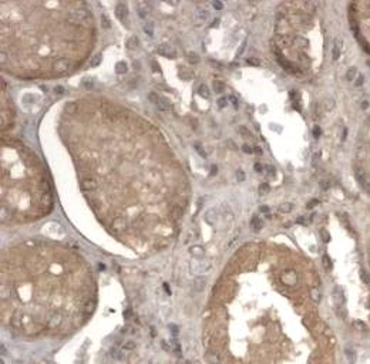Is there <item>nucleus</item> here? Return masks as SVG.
<instances>
[{
    "label": "nucleus",
    "mask_w": 370,
    "mask_h": 364,
    "mask_svg": "<svg viewBox=\"0 0 370 364\" xmlns=\"http://www.w3.org/2000/svg\"><path fill=\"white\" fill-rule=\"evenodd\" d=\"M352 168L357 184L370 197V117H367L357 132Z\"/></svg>",
    "instance_id": "nucleus-1"
},
{
    "label": "nucleus",
    "mask_w": 370,
    "mask_h": 364,
    "mask_svg": "<svg viewBox=\"0 0 370 364\" xmlns=\"http://www.w3.org/2000/svg\"><path fill=\"white\" fill-rule=\"evenodd\" d=\"M348 20L356 43L367 56H370V2L349 3Z\"/></svg>",
    "instance_id": "nucleus-2"
},
{
    "label": "nucleus",
    "mask_w": 370,
    "mask_h": 364,
    "mask_svg": "<svg viewBox=\"0 0 370 364\" xmlns=\"http://www.w3.org/2000/svg\"><path fill=\"white\" fill-rule=\"evenodd\" d=\"M280 282H282L283 286H286V287H295L296 284L299 283V274L296 273L293 269H288V270L282 272V274H280Z\"/></svg>",
    "instance_id": "nucleus-3"
},
{
    "label": "nucleus",
    "mask_w": 370,
    "mask_h": 364,
    "mask_svg": "<svg viewBox=\"0 0 370 364\" xmlns=\"http://www.w3.org/2000/svg\"><path fill=\"white\" fill-rule=\"evenodd\" d=\"M80 187L83 191L88 192V191H94L98 188V181L93 177H88V178H84L83 181L80 182Z\"/></svg>",
    "instance_id": "nucleus-4"
},
{
    "label": "nucleus",
    "mask_w": 370,
    "mask_h": 364,
    "mask_svg": "<svg viewBox=\"0 0 370 364\" xmlns=\"http://www.w3.org/2000/svg\"><path fill=\"white\" fill-rule=\"evenodd\" d=\"M157 51H158V54L165 56V57H171V58H174L175 56H177L175 50L168 44H160L158 46V48H157Z\"/></svg>",
    "instance_id": "nucleus-5"
},
{
    "label": "nucleus",
    "mask_w": 370,
    "mask_h": 364,
    "mask_svg": "<svg viewBox=\"0 0 370 364\" xmlns=\"http://www.w3.org/2000/svg\"><path fill=\"white\" fill-rule=\"evenodd\" d=\"M68 61L66 60V58H58V60H56L54 63H53V68H54L56 73H64V71L68 70Z\"/></svg>",
    "instance_id": "nucleus-6"
},
{
    "label": "nucleus",
    "mask_w": 370,
    "mask_h": 364,
    "mask_svg": "<svg viewBox=\"0 0 370 364\" xmlns=\"http://www.w3.org/2000/svg\"><path fill=\"white\" fill-rule=\"evenodd\" d=\"M111 228L116 231V232H120L122 231L124 228H127V221L122 218V216H117L113 219V223H111Z\"/></svg>",
    "instance_id": "nucleus-7"
},
{
    "label": "nucleus",
    "mask_w": 370,
    "mask_h": 364,
    "mask_svg": "<svg viewBox=\"0 0 370 364\" xmlns=\"http://www.w3.org/2000/svg\"><path fill=\"white\" fill-rule=\"evenodd\" d=\"M116 13L118 16L120 20H127V16H128V9L124 3H118L116 7Z\"/></svg>",
    "instance_id": "nucleus-8"
},
{
    "label": "nucleus",
    "mask_w": 370,
    "mask_h": 364,
    "mask_svg": "<svg viewBox=\"0 0 370 364\" xmlns=\"http://www.w3.org/2000/svg\"><path fill=\"white\" fill-rule=\"evenodd\" d=\"M218 219V211L216 209H209L205 215V221L209 223V225H214Z\"/></svg>",
    "instance_id": "nucleus-9"
},
{
    "label": "nucleus",
    "mask_w": 370,
    "mask_h": 364,
    "mask_svg": "<svg viewBox=\"0 0 370 364\" xmlns=\"http://www.w3.org/2000/svg\"><path fill=\"white\" fill-rule=\"evenodd\" d=\"M205 286H206V280H205V279H202V277H196L195 280H194L192 289L195 290V292H202V290L205 289Z\"/></svg>",
    "instance_id": "nucleus-10"
},
{
    "label": "nucleus",
    "mask_w": 370,
    "mask_h": 364,
    "mask_svg": "<svg viewBox=\"0 0 370 364\" xmlns=\"http://www.w3.org/2000/svg\"><path fill=\"white\" fill-rule=\"evenodd\" d=\"M61 323H63V317H61L60 314H57V313H56V314H53V316L50 317V319H48V326H50L52 329H56V327H58V326H60Z\"/></svg>",
    "instance_id": "nucleus-11"
},
{
    "label": "nucleus",
    "mask_w": 370,
    "mask_h": 364,
    "mask_svg": "<svg viewBox=\"0 0 370 364\" xmlns=\"http://www.w3.org/2000/svg\"><path fill=\"white\" fill-rule=\"evenodd\" d=\"M205 360L208 361L209 364H219V363H221V357L218 356V353H212V351L206 353V354H205Z\"/></svg>",
    "instance_id": "nucleus-12"
},
{
    "label": "nucleus",
    "mask_w": 370,
    "mask_h": 364,
    "mask_svg": "<svg viewBox=\"0 0 370 364\" xmlns=\"http://www.w3.org/2000/svg\"><path fill=\"white\" fill-rule=\"evenodd\" d=\"M208 16H209L208 10H205V9L200 10V12H198V14H196V17H195V23H196V24H201V23H204L206 19H208Z\"/></svg>",
    "instance_id": "nucleus-13"
},
{
    "label": "nucleus",
    "mask_w": 370,
    "mask_h": 364,
    "mask_svg": "<svg viewBox=\"0 0 370 364\" xmlns=\"http://www.w3.org/2000/svg\"><path fill=\"white\" fill-rule=\"evenodd\" d=\"M212 87H214V91H215V93H222V91L225 90V83L221 80H214Z\"/></svg>",
    "instance_id": "nucleus-14"
},
{
    "label": "nucleus",
    "mask_w": 370,
    "mask_h": 364,
    "mask_svg": "<svg viewBox=\"0 0 370 364\" xmlns=\"http://www.w3.org/2000/svg\"><path fill=\"white\" fill-rule=\"evenodd\" d=\"M191 255L194 258H202L204 256V249L201 246H192L191 248Z\"/></svg>",
    "instance_id": "nucleus-15"
},
{
    "label": "nucleus",
    "mask_w": 370,
    "mask_h": 364,
    "mask_svg": "<svg viewBox=\"0 0 370 364\" xmlns=\"http://www.w3.org/2000/svg\"><path fill=\"white\" fill-rule=\"evenodd\" d=\"M116 73L117 74H124V73H127V63L124 61H118L116 64Z\"/></svg>",
    "instance_id": "nucleus-16"
},
{
    "label": "nucleus",
    "mask_w": 370,
    "mask_h": 364,
    "mask_svg": "<svg viewBox=\"0 0 370 364\" xmlns=\"http://www.w3.org/2000/svg\"><path fill=\"white\" fill-rule=\"evenodd\" d=\"M251 226H252V229H254L255 232H258V231H259V229L262 228V222L259 221V218H258V216H254V218H252V221H251Z\"/></svg>",
    "instance_id": "nucleus-17"
},
{
    "label": "nucleus",
    "mask_w": 370,
    "mask_h": 364,
    "mask_svg": "<svg viewBox=\"0 0 370 364\" xmlns=\"http://www.w3.org/2000/svg\"><path fill=\"white\" fill-rule=\"evenodd\" d=\"M198 93H200V95H202L204 98H209V95H211V93H209L208 87H206L205 84H201L200 87H198Z\"/></svg>",
    "instance_id": "nucleus-18"
},
{
    "label": "nucleus",
    "mask_w": 370,
    "mask_h": 364,
    "mask_svg": "<svg viewBox=\"0 0 370 364\" xmlns=\"http://www.w3.org/2000/svg\"><path fill=\"white\" fill-rule=\"evenodd\" d=\"M180 77H181V78H184V80H188V78L192 77V71L188 70V68H185V67H181V70H180Z\"/></svg>",
    "instance_id": "nucleus-19"
},
{
    "label": "nucleus",
    "mask_w": 370,
    "mask_h": 364,
    "mask_svg": "<svg viewBox=\"0 0 370 364\" xmlns=\"http://www.w3.org/2000/svg\"><path fill=\"white\" fill-rule=\"evenodd\" d=\"M64 111H66L67 114H76V111H77V104H76V103H68V104H66Z\"/></svg>",
    "instance_id": "nucleus-20"
},
{
    "label": "nucleus",
    "mask_w": 370,
    "mask_h": 364,
    "mask_svg": "<svg viewBox=\"0 0 370 364\" xmlns=\"http://www.w3.org/2000/svg\"><path fill=\"white\" fill-rule=\"evenodd\" d=\"M188 61H190L191 64H198V63H200V56L196 54V53L191 51L190 54H188Z\"/></svg>",
    "instance_id": "nucleus-21"
},
{
    "label": "nucleus",
    "mask_w": 370,
    "mask_h": 364,
    "mask_svg": "<svg viewBox=\"0 0 370 364\" xmlns=\"http://www.w3.org/2000/svg\"><path fill=\"white\" fill-rule=\"evenodd\" d=\"M101 60H103V56H101V54H96L93 58H91L90 66H91V67H97V66H100Z\"/></svg>",
    "instance_id": "nucleus-22"
},
{
    "label": "nucleus",
    "mask_w": 370,
    "mask_h": 364,
    "mask_svg": "<svg viewBox=\"0 0 370 364\" xmlns=\"http://www.w3.org/2000/svg\"><path fill=\"white\" fill-rule=\"evenodd\" d=\"M157 107L161 111H168V108H170V104H168L167 101L164 100V98H160V101L157 103Z\"/></svg>",
    "instance_id": "nucleus-23"
},
{
    "label": "nucleus",
    "mask_w": 370,
    "mask_h": 364,
    "mask_svg": "<svg viewBox=\"0 0 370 364\" xmlns=\"http://www.w3.org/2000/svg\"><path fill=\"white\" fill-rule=\"evenodd\" d=\"M126 44H127V47H128V48H135L137 46H138V39L132 36V37H130V39L127 40Z\"/></svg>",
    "instance_id": "nucleus-24"
},
{
    "label": "nucleus",
    "mask_w": 370,
    "mask_h": 364,
    "mask_svg": "<svg viewBox=\"0 0 370 364\" xmlns=\"http://www.w3.org/2000/svg\"><path fill=\"white\" fill-rule=\"evenodd\" d=\"M346 356H348V358H349V363L353 364L354 363V351H353V348L352 347L346 348Z\"/></svg>",
    "instance_id": "nucleus-25"
},
{
    "label": "nucleus",
    "mask_w": 370,
    "mask_h": 364,
    "mask_svg": "<svg viewBox=\"0 0 370 364\" xmlns=\"http://www.w3.org/2000/svg\"><path fill=\"white\" fill-rule=\"evenodd\" d=\"M135 342H132V340H128V342H126L124 344H122V348L124 350H128V351H131V350H134L135 348Z\"/></svg>",
    "instance_id": "nucleus-26"
},
{
    "label": "nucleus",
    "mask_w": 370,
    "mask_h": 364,
    "mask_svg": "<svg viewBox=\"0 0 370 364\" xmlns=\"http://www.w3.org/2000/svg\"><path fill=\"white\" fill-rule=\"evenodd\" d=\"M269 189H270V188H269V185H268L266 182L261 184V185H259V188H258V191H259V193H261V195H265V193H268V192H269Z\"/></svg>",
    "instance_id": "nucleus-27"
},
{
    "label": "nucleus",
    "mask_w": 370,
    "mask_h": 364,
    "mask_svg": "<svg viewBox=\"0 0 370 364\" xmlns=\"http://www.w3.org/2000/svg\"><path fill=\"white\" fill-rule=\"evenodd\" d=\"M144 32L147 33L148 36H152L154 34V24H152V23H147L144 26Z\"/></svg>",
    "instance_id": "nucleus-28"
},
{
    "label": "nucleus",
    "mask_w": 370,
    "mask_h": 364,
    "mask_svg": "<svg viewBox=\"0 0 370 364\" xmlns=\"http://www.w3.org/2000/svg\"><path fill=\"white\" fill-rule=\"evenodd\" d=\"M101 26H103L104 29H110V27H111V23L107 19L106 14H101Z\"/></svg>",
    "instance_id": "nucleus-29"
},
{
    "label": "nucleus",
    "mask_w": 370,
    "mask_h": 364,
    "mask_svg": "<svg viewBox=\"0 0 370 364\" xmlns=\"http://www.w3.org/2000/svg\"><path fill=\"white\" fill-rule=\"evenodd\" d=\"M181 215H182V211H181L178 206L175 208L174 211H172V212H171V216H172V219H174V221H177L178 218H181Z\"/></svg>",
    "instance_id": "nucleus-30"
},
{
    "label": "nucleus",
    "mask_w": 370,
    "mask_h": 364,
    "mask_svg": "<svg viewBox=\"0 0 370 364\" xmlns=\"http://www.w3.org/2000/svg\"><path fill=\"white\" fill-rule=\"evenodd\" d=\"M148 98H150V101H151V103L157 104L158 101H160V98H161V97L158 95L157 93H150V94H148Z\"/></svg>",
    "instance_id": "nucleus-31"
},
{
    "label": "nucleus",
    "mask_w": 370,
    "mask_h": 364,
    "mask_svg": "<svg viewBox=\"0 0 370 364\" xmlns=\"http://www.w3.org/2000/svg\"><path fill=\"white\" fill-rule=\"evenodd\" d=\"M239 132H241V135L244 137V138H249V137H251V131H249L246 127H241V128H239Z\"/></svg>",
    "instance_id": "nucleus-32"
},
{
    "label": "nucleus",
    "mask_w": 370,
    "mask_h": 364,
    "mask_svg": "<svg viewBox=\"0 0 370 364\" xmlns=\"http://www.w3.org/2000/svg\"><path fill=\"white\" fill-rule=\"evenodd\" d=\"M198 238V232H196L195 229H191V231H188V233H187V239L188 240H194V239H196Z\"/></svg>",
    "instance_id": "nucleus-33"
},
{
    "label": "nucleus",
    "mask_w": 370,
    "mask_h": 364,
    "mask_svg": "<svg viewBox=\"0 0 370 364\" xmlns=\"http://www.w3.org/2000/svg\"><path fill=\"white\" fill-rule=\"evenodd\" d=\"M279 211L280 212H290V211H292V205H290V203H282V205L279 206Z\"/></svg>",
    "instance_id": "nucleus-34"
},
{
    "label": "nucleus",
    "mask_w": 370,
    "mask_h": 364,
    "mask_svg": "<svg viewBox=\"0 0 370 364\" xmlns=\"http://www.w3.org/2000/svg\"><path fill=\"white\" fill-rule=\"evenodd\" d=\"M110 354L113 356L114 358H117V360H121V358H122L121 353H120V351L117 350V348H111V350H110Z\"/></svg>",
    "instance_id": "nucleus-35"
},
{
    "label": "nucleus",
    "mask_w": 370,
    "mask_h": 364,
    "mask_svg": "<svg viewBox=\"0 0 370 364\" xmlns=\"http://www.w3.org/2000/svg\"><path fill=\"white\" fill-rule=\"evenodd\" d=\"M236 181H238V182H244L245 181V172L242 171V169H238V171H236Z\"/></svg>",
    "instance_id": "nucleus-36"
},
{
    "label": "nucleus",
    "mask_w": 370,
    "mask_h": 364,
    "mask_svg": "<svg viewBox=\"0 0 370 364\" xmlns=\"http://www.w3.org/2000/svg\"><path fill=\"white\" fill-rule=\"evenodd\" d=\"M246 61H248V64H251V66H259L261 64L259 58H256V57H249Z\"/></svg>",
    "instance_id": "nucleus-37"
},
{
    "label": "nucleus",
    "mask_w": 370,
    "mask_h": 364,
    "mask_svg": "<svg viewBox=\"0 0 370 364\" xmlns=\"http://www.w3.org/2000/svg\"><path fill=\"white\" fill-rule=\"evenodd\" d=\"M245 46H246V40H244V41H242V44L239 46L238 51H236V57H241V56H242V53H244V50H245Z\"/></svg>",
    "instance_id": "nucleus-38"
},
{
    "label": "nucleus",
    "mask_w": 370,
    "mask_h": 364,
    "mask_svg": "<svg viewBox=\"0 0 370 364\" xmlns=\"http://www.w3.org/2000/svg\"><path fill=\"white\" fill-rule=\"evenodd\" d=\"M195 149H196V152H198V154H200L201 157H204V158H205V157H206L205 151H204V149H202V147H201L200 144H195Z\"/></svg>",
    "instance_id": "nucleus-39"
},
{
    "label": "nucleus",
    "mask_w": 370,
    "mask_h": 364,
    "mask_svg": "<svg viewBox=\"0 0 370 364\" xmlns=\"http://www.w3.org/2000/svg\"><path fill=\"white\" fill-rule=\"evenodd\" d=\"M83 85H84V88H88V90H90V88L93 87V81H91L90 78H86V80L83 81Z\"/></svg>",
    "instance_id": "nucleus-40"
},
{
    "label": "nucleus",
    "mask_w": 370,
    "mask_h": 364,
    "mask_svg": "<svg viewBox=\"0 0 370 364\" xmlns=\"http://www.w3.org/2000/svg\"><path fill=\"white\" fill-rule=\"evenodd\" d=\"M63 93H64V87H61V85H56V87H54V94L61 95Z\"/></svg>",
    "instance_id": "nucleus-41"
},
{
    "label": "nucleus",
    "mask_w": 370,
    "mask_h": 364,
    "mask_svg": "<svg viewBox=\"0 0 370 364\" xmlns=\"http://www.w3.org/2000/svg\"><path fill=\"white\" fill-rule=\"evenodd\" d=\"M225 105H226V98H225V97L219 98V100H218V107H219V108H224Z\"/></svg>",
    "instance_id": "nucleus-42"
},
{
    "label": "nucleus",
    "mask_w": 370,
    "mask_h": 364,
    "mask_svg": "<svg viewBox=\"0 0 370 364\" xmlns=\"http://www.w3.org/2000/svg\"><path fill=\"white\" fill-rule=\"evenodd\" d=\"M212 6H214V9H216V10H222V3L221 2H218V0H214V3H212Z\"/></svg>",
    "instance_id": "nucleus-43"
},
{
    "label": "nucleus",
    "mask_w": 370,
    "mask_h": 364,
    "mask_svg": "<svg viewBox=\"0 0 370 364\" xmlns=\"http://www.w3.org/2000/svg\"><path fill=\"white\" fill-rule=\"evenodd\" d=\"M242 151H244L245 154H252V152H254V149H252L249 145H244V147H242Z\"/></svg>",
    "instance_id": "nucleus-44"
},
{
    "label": "nucleus",
    "mask_w": 370,
    "mask_h": 364,
    "mask_svg": "<svg viewBox=\"0 0 370 364\" xmlns=\"http://www.w3.org/2000/svg\"><path fill=\"white\" fill-rule=\"evenodd\" d=\"M161 346H162V348H164L165 351H171V346L167 344V342H161Z\"/></svg>",
    "instance_id": "nucleus-45"
},
{
    "label": "nucleus",
    "mask_w": 370,
    "mask_h": 364,
    "mask_svg": "<svg viewBox=\"0 0 370 364\" xmlns=\"http://www.w3.org/2000/svg\"><path fill=\"white\" fill-rule=\"evenodd\" d=\"M254 168H255V171H256V172H261L262 171V165L259 164V162H256V164L254 165Z\"/></svg>",
    "instance_id": "nucleus-46"
},
{
    "label": "nucleus",
    "mask_w": 370,
    "mask_h": 364,
    "mask_svg": "<svg viewBox=\"0 0 370 364\" xmlns=\"http://www.w3.org/2000/svg\"><path fill=\"white\" fill-rule=\"evenodd\" d=\"M151 66H152V70L154 71H160V66H158L155 61H151Z\"/></svg>",
    "instance_id": "nucleus-47"
},
{
    "label": "nucleus",
    "mask_w": 370,
    "mask_h": 364,
    "mask_svg": "<svg viewBox=\"0 0 370 364\" xmlns=\"http://www.w3.org/2000/svg\"><path fill=\"white\" fill-rule=\"evenodd\" d=\"M216 172H218V167H216V165H212V168H211V175H216Z\"/></svg>",
    "instance_id": "nucleus-48"
},
{
    "label": "nucleus",
    "mask_w": 370,
    "mask_h": 364,
    "mask_svg": "<svg viewBox=\"0 0 370 364\" xmlns=\"http://www.w3.org/2000/svg\"><path fill=\"white\" fill-rule=\"evenodd\" d=\"M268 211H269V206H265V205H264V206H261V208H259V212H264V213H266Z\"/></svg>",
    "instance_id": "nucleus-49"
},
{
    "label": "nucleus",
    "mask_w": 370,
    "mask_h": 364,
    "mask_svg": "<svg viewBox=\"0 0 370 364\" xmlns=\"http://www.w3.org/2000/svg\"><path fill=\"white\" fill-rule=\"evenodd\" d=\"M229 100L232 101V104H234V105H235V107L238 105V100H236V98H235V97H234V95H231V97H229Z\"/></svg>",
    "instance_id": "nucleus-50"
},
{
    "label": "nucleus",
    "mask_w": 370,
    "mask_h": 364,
    "mask_svg": "<svg viewBox=\"0 0 370 364\" xmlns=\"http://www.w3.org/2000/svg\"><path fill=\"white\" fill-rule=\"evenodd\" d=\"M138 14H140L141 17H145V16H147V12H145L144 9H140V13H138Z\"/></svg>",
    "instance_id": "nucleus-51"
},
{
    "label": "nucleus",
    "mask_w": 370,
    "mask_h": 364,
    "mask_svg": "<svg viewBox=\"0 0 370 364\" xmlns=\"http://www.w3.org/2000/svg\"><path fill=\"white\" fill-rule=\"evenodd\" d=\"M170 327H171V329H172V333H174V334H177V332H178V327H177V326H174V324H171V326H170Z\"/></svg>",
    "instance_id": "nucleus-52"
},
{
    "label": "nucleus",
    "mask_w": 370,
    "mask_h": 364,
    "mask_svg": "<svg viewBox=\"0 0 370 364\" xmlns=\"http://www.w3.org/2000/svg\"><path fill=\"white\" fill-rule=\"evenodd\" d=\"M211 64L216 66V67H218V68H221V67H222V66H221V64H219V63H218V61H215V60H211Z\"/></svg>",
    "instance_id": "nucleus-53"
},
{
    "label": "nucleus",
    "mask_w": 370,
    "mask_h": 364,
    "mask_svg": "<svg viewBox=\"0 0 370 364\" xmlns=\"http://www.w3.org/2000/svg\"><path fill=\"white\" fill-rule=\"evenodd\" d=\"M254 152H256V154H262V149L259 148V147H254Z\"/></svg>",
    "instance_id": "nucleus-54"
},
{
    "label": "nucleus",
    "mask_w": 370,
    "mask_h": 364,
    "mask_svg": "<svg viewBox=\"0 0 370 364\" xmlns=\"http://www.w3.org/2000/svg\"><path fill=\"white\" fill-rule=\"evenodd\" d=\"M164 289H165V292H167L168 294L171 293V290H170V286H168V283H164Z\"/></svg>",
    "instance_id": "nucleus-55"
},
{
    "label": "nucleus",
    "mask_w": 370,
    "mask_h": 364,
    "mask_svg": "<svg viewBox=\"0 0 370 364\" xmlns=\"http://www.w3.org/2000/svg\"><path fill=\"white\" fill-rule=\"evenodd\" d=\"M218 23H219V19H215V20H214V23H212V27L214 26H218Z\"/></svg>",
    "instance_id": "nucleus-56"
},
{
    "label": "nucleus",
    "mask_w": 370,
    "mask_h": 364,
    "mask_svg": "<svg viewBox=\"0 0 370 364\" xmlns=\"http://www.w3.org/2000/svg\"><path fill=\"white\" fill-rule=\"evenodd\" d=\"M98 269H101V270H104V269H106V266H104L103 263H100V265H98Z\"/></svg>",
    "instance_id": "nucleus-57"
}]
</instances>
